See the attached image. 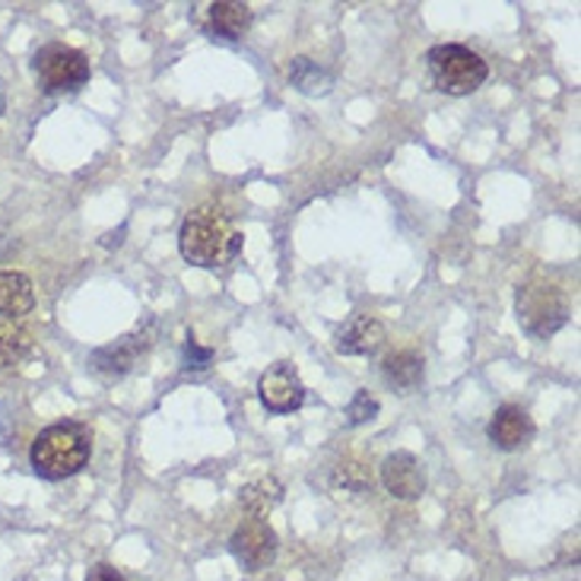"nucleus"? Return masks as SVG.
<instances>
[{"mask_svg": "<svg viewBox=\"0 0 581 581\" xmlns=\"http://www.w3.org/2000/svg\"><path fill=\"white\" fill-rule=\"evenodd\" d=\"M514 308H518V325L524 327V334L534 337V340L553 337L559 327L569 322L565 296L553 283H528V286H521Z\"/></svg>", "mask_w": 581, "mask_h": 581, "instance_id": "20e7f679", "label": "nucleus"}, {"mask_svg": "<svg viewBox=\"0 0 581 581\" xmlns=\"http://www.w3.org/2000/svg\"><path fill=\"white\" fill-rule=\"evenodd\" d=\"M230 553L245 572H261L277 559V531L264 518H245L230 537Z\"/></svg>", "mask_w": 581, "mask_h": 581, "instance_id": "423d86ee", "label": "nucleus"}, {"mask_svg": "<svg viewBox=\"0 0 581 581\" xmlns=\"http://www.w3.org/2000/svg\"><path fill=\"white\" fill-rule=\"evenodd\" d=\"M242 245V235H230L223 213L213 207H201L187 213L179 233V248L187 264L197 267H213L226 255H235Z\"/></svg>", "mask_w": 581, "mask_h": 581, "instance_id": "f03ea898", "label": "nucleus"}, {"mask_svg": "<svg viewBox=\"0 0 581 581\" xmlns=\"http://www.w3.org/2000/svg\"><path fill=\"white\" fill-rule=\"evenodd\" d=\"M289 83L305 95H327L330 86H334L330 73L318 68L312 58H293V64H289Z\"/></svg>", "mask_w": 581, "mask_h": 581, "instance_id": "dca6fc26", "label": "nucleus"}, {"mask_svg": "<svg viewBox=\"0 0 581 581\" xmlns=\"http://www.w3.org/2000/svg\"><path fill=\"white\" fill-rule=\"evenodd\" d=\"M257 397L271 414H293L305 404V385L293 363H274L257 381Z\"/></svg>", "mask_w": 581, "mask_h": 581, "instance_id": "0eeeda50", "label": "nucleus"}, {"mask_svg": "<svg viewBox=\"0 0 581 581\" xmlns=\"http://www.w3.org/2000/svg\"><path fill=\"white\" fill-rule=\"evenodd\" d=\"M35 305L32 279L17 271H0V315L3 318H23Z\"/></svg>", "mask_w": 581, "mask_h": 581, "instance_id": "ddd939ff", "label": "nucleus"}, {"mask_svg": "<svg viewBox=\"0 0 581 581\" xmlns=\"http://www.w3.org/2000/svg\"><path fill=\"white\" fill-rule=\"evenodd\" d=\"M385 344V325L369 315H356L337 330V353L344 356H369Z\"/></svg>", "mask_w": 581, "mask_h": 581, "instance_id": "9d476101", "label": "nucleus"}, {"mask_svg": "<svg viewBox=\"0 0 581 581\" xmlns=\"http://www.w3.org/2000/svg\"><path fill=\"white\" fill-rule=\"evenodd\" d=\"M93 455V432L83 422H54L35 436L29 448L32 470L45 480H64L80 473Z\"/></svg>", "mask_w": 581, "mask_h": 581, "instance_id": "f257e3e1", "label": "nucleus"}, {"mask_svg": "<svg viewBox=\"0 0 581 581\" xmlns=\"http://www.w3.org/2000/svg\"><path fill=\"white\" fill-rule=\"evenodd\" d=\"M182 359H185V369H191V373H204L210 363H213V349L201 347L194 337H187L185 347H182Z\"/></svg>", "mask_w": 581, "mask_h": 581, "instance_id": "6ab92c4d", "label": "nucleus"}, {"mask_svg": "<svg viewBox=\"0 0 581 581\" xmlns=\"http://www.w3.org/2000/svg\"><path fill=\"white\" fill-rule=\"evenodd\" d=\"M381 483L385 489L395 496V499H404V502H414L422 496L426 489V470H422V461L410 451H395L381 461Z\"/></svg>", "mask_w": 581, "mask_h": 581, "instance_id": "6e6552de", "label": "nucleus"}, {"mask_svg": "<svg viewBox=\"0 0 581 581\" xmlns=\"http://www.w3.org/2000/svg\"><path fill=\"white\" fill-rule=\"evenodd\" d=\"M279 499H283V483L277 477H261L238 496V502L245 506V512H252V518H264L271 509H277Z\"/></svg>", "mask_w": 581, "mask_h": 581, "instance_id": "2eb2a0df", "label": "nucleus"}, {"mask_svg": "<svg viewBox=\"0 0 581 581\" xmlns=\"http://www.w3.org/2000/svg\"><path fill=\"white\" fill-rule=\"evenodd\" d=\"M207 17L213 35H216V39H226V42H238V39L252 29V20H255L248 3H233V0L210 3Z\"/></svg>", "mask_w": 581, "mask_h": 581, "instance_id": "9b49d317", "label": "nucleus"}, {"mask_svg": "<svg viewBox=\"0 0 581 581\" xmlns=\"http://www.w3.org/2000/svg\"><path fill=\"white\" fill-rule=\"evenodd\" d=\"M432 86L445 95H470L487 83V61L465 45H436L426 54Z\"/></svg>", "mask_w": 581, "mask_h": 581, "instance_id": "7ed1b4c3", "label": "nucleus"}, {"mask_svg": "<svg viewBox=\"0 0 581 581\" xmlns=\"http://www.w3.org/2000/svg\"><path fill=\"white\" fill-rule=\"evenodd\" d=\"M32 73L42 93H77L90 80V61L70 45H45L32 58Z\"/></svg>", "mask_w": 581, "mask_h": 581, "instance_id": "39448f33", "label": "nucleus"}, {"mask_svg": "<svg viewBox=\"0 0 581 581\" xmlns=\"http://www.w3.org/2000/svg\"><path fill=\"white\" fill-rule=\"evenodd\" d=\"M378 417V400L369 391H356L353 400L347 404V422L349 426H359V422H369Z\"/></svg>", "mask_w": 581, "mask_h": 581, "instance_id": "a211bd4d", "label": "nucleus"}, {"mask_svg": "<svg viewBox=\"0 0 581 581\" xmlns=\"http://www.w3.org/2000/svg\"><path fill=\"white\" fill-rule=\"evenodd\" d=\"M369 483H373V473L363 465H356V461H347V465H340L334 470V487L363 492V489H369Z\"/></svg>", "mask_w": 581, "mask_h": 581, "instance_id": "f3484780", "label": "nucleus"}, {"mask_svg": "<svg viewBox=\"0 0 581 581\" xmlns=\"http://www.w3.org/2000/svg\"><path fill=\"white\" fill-rule=\"evenodd\" d=\"M86 581H128V579L118 572L115 565H109V562H95L93 569L86 572Z\"/></svg>", "mask_w": 581, "mask_h": 581, "instance_id": "412c9836", "label": "nucleus"}, {"mask_svg": "<svg viewBox=\"0 0 581 581\" xmlns=\"http://www.w3.org/2000/svg\"><path fill=\"white\" fill-rule=\"evenodd\" d=\"M26 347H29V337L26 334H7V330H0V363L3 366L17 363L26 353Z\"/></svg>", "mask_w": 581, "mask_h": 581, "instance_id": "aec40b11", "label": "nucleus"}, {"mask_svg": "<svg viewBox=\"0 0 581 581\" xmlns=\"http://www.w3.org/2000/svg\"><path fill=\"white\" fill-rule=\"evenodd\" d=\"M3 109H7V99H3V83H0V115H3Z\"/></svg>", "mask_w": 581, "mask_h": 581, "instance_id": "4be33fe9", "label": "nucleus"}, {"mask_svg": "<svg viewBox=\"0 0 581 581\" xmlns=\"http://www.w3.org/2000/svg\"><path fill=\"white\" fill-rule=\"evenodd\" d=\"M381 373H385V381L395 385L397 391H414L422 385V359L410 349H400V353H391L385 363H381Z\"/></svg>", "mask_w": 581, "mask_h": 581, "instance_id": "4468645a", "label": "nucleus"}, {"mask_svg": "<svg viewBox=\"0 0 581 581\" xmlns=\"http://www.w3.org/2000/svg\"><path fill=\"white\" fill-rule=\"evenodd\" d=\"M531 439H534V419L518 404L499 407L489 419V442L502 451H518V448L531 445Z\"/></svg>", "mask_w": 581, "mask_h": 581, "instance_id": "1a4fd4ad", "label": "nucleus"}, {"mask_svg": "<svg viewBox=\"0 0 581 581\" xmlns=\"http://www.w3.org/2000/svg\"><path fill=\"white\" fill-rule=\"evenodd\" d=\"M146 349V340L143 337H121L112 347H102L93 353V366L95 373L109 375V378H118V375L131 373V366L137 363V356Z\"/></svg>", "mask_w": 581, "mask_h": 581, "instance_id": "f8f14e48", "label": "nucleus"}]
</instances>
